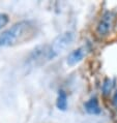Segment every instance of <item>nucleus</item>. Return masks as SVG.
Masks as SVG:
<instances>
[{
	"mask_svg": "<svg viewBox=\"0 0 117 123\" xmlns=\"http://www.w3.org/2000/svg\"><path fill=\"white\" fill-rule=\"evenodd\" d=\"M33 24L30 21H20L0 33V47H13L24 42L33 34Z\"/></svg>",
	"mask_w": 117,
	"mask_h": 123,
	"instance_id": "nucleus-1",
	"label": "nucleus"
},
{
	"mask_svg": "<svg viewBox=\"0 0 117 123\" xmlns=\"http://www.w3.org/2000/svg\"><path fill=\"white\" fill-rule=\"evenodd\" d=\"M75 39V34L72 31H65L59 34L49 47L44 49V56L47 60H52L67 49Z\"/></svg>",
	"mask_w": 117,
	"mask_h": 123,
	"instance_id": "nucleus-2",
	"label": "nucleus"
},
{
	"mask_svg": "<svg viewBox=\"0 0 117 123\" xmlns=\"http://www.w3.org/2000/svg\"><path fill=\"white\" fill-rule=\"evenodd\" d=\"M113 12H106L104 15L102 16V19L99 20V22L96 27V31L101 36H104L106 34H108L110 31L113 24Z\"/></svg>",
	"mask_w": 117,
	"mask_h": 123,
	"instance_id": "nucleus-3",
	"label": "nucleus"
},
{
	"mask_svg": "<svg viewBox=\"0 0 117 123\" xmlns=\"http://www.w3.org/2000/svg\"><path fill=\"white\" fill-rule=\"evenodd\" d=\"M88 52V48L87 46H82L79 47L78 49H76L74 51H72L70 53V55L67 56L66 63L68 66H74L76 64L80 63L82 60L84 59V57L87 55Z\"/></svg>",
	"mask_w": 117,
	"mask_h": 123,
	"instance_id": "nucleus-4",
	"label": "nucleus"
},
{
	"mask_svg": "<svg viewBox=\"0 0 117 123\" xmlns=\"http://www.w3.org/2000/svg\"><path fill=\"white\" fill-rule=\"evenodd\" d=\"M84 108L86 112L91 115H98L102 112L101 108H99V105H98V100L96 97H91L89 100L86 101L84 105Z\"/></svg>",
	"mask_w": 117,
	"mask_h": 123,
	"instance_id": "nucleus-5",
	"label": "nucleus"
},
{
	"mask_svg": "<svg viewBox=\"0 0 117 123\" xmlns=\"http://www.w3.org/2000/svg\"><path fill=\"white\" fill-rule=\"evenodd\" d=\"M56 107L60 111H65L67 109V96L63 90H59L56 100Z\"/></svg>",
	"mask_w": 117,
	"mask_h": 123,
	"instance_id": "nucleus-6",
	"label": "nucleus"
},
{
	"mask_svg": "<svg viewBox=\"0 0 117 123\" xmlns=\"http://www.w3.org/2000/svg\"><path fill=\"white\" fill-rule=\"evenodd\" d=\"M112 88H113V81L110 78H106L104 83H103V86H102L103 93H104L105 95H108L110 92H111Z\"/></svg>",
	"mask_w": 117,
	"mask_h": 123,
	"instance_id": "nucleus-7",
	"label": "nucleus"
},
{
	"mask_svg": "<svg viewBox=\"0 0 117 123\" xmlns=\"http://www.w3.org/2000/svg\"><path fill=\"white\" fill-rule=\"evenodd\" d=\"M8 22H9L8 15H6L4 12H0V30H1L4 26L7 25Z\"/></svg>",
	"mask_w": 117,
	"mask_h": 123,
	"instance_id": "nucleus-8",
	"label": "nucleus"
},
{
	"mask_svg": "<svg viewBox=\"0 0 117 123\" xmlns=\"http://www.w3.org/2000/svg\"><path fill=\"white\" fill-rule=\"evenodd\" d=\"M112 101H113V105L117 107V90L115 91L114 95H113V98H112Z\"/></svg>",
	"mask_w": 117,
	"mask_h": 123,
	"instance_id": "nucleus-9",
	"label": "nucleus"
}]
</instances>
